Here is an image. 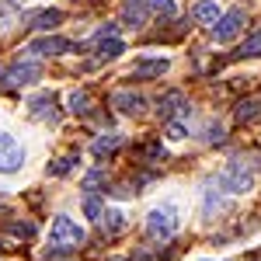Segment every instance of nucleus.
<instances>
[{"label":"nucleus","instance_id":"nucleus-10","mask_svg":"<svg viewBox=\"0 0 261 261\" xmlns=\"http://www.w3.org/2000/svg\"><path fill=\"white\" fill-rule=\"evenodd\" d=\"M94 42H98V56L101 60H115L119 53H125V45H122V39L119 35H94Z\"/></svg>","mask_w":261,"mask_h":261},{"label":"nucleus","instance_id":"nucleus-17","mask_svg":"<svg viewBox=\"0 0 261 261\" xmlns=\"http://www.w3.org/2000/svg\"><path fill=\"white\" fill-rule=\"evenodd\" d=\"M125 216H122L119 209H108V213H105V216H101V226H105V233H119L122 226H125Z\"/></svg>","mask_w":261,"mask_h":261},{"label":"nucleus","instance_id":"nucleus-5","mask_svg":"<svg viewBox=\"0 0 261 261\" xmlns=\"http://www.w3.org/2000/svg\"><path fill=\"white\" fill-rule=\"evenodd\" d=\"M73 49H77V45L70 39H60V35L28 42V53H35V56H63V53H73Z\"/></svg>","mask_w":261,"mask_h":261},{"label":"nucleus","instance_id":"nucleus-26","mask_svg":"<svg viewBox=\"0 0 261 261\" xmlns=\"http://www.w3.org/2000/svg\"><path fill=\"white\" fill-rule=\"evenodd\" d=\"M167 136H171V140H185L188 133H185V125H178V122H171V129H167Z\"/></svg>","mask_w":261,"mask_h":261},{"label":"nucleus","instance_id":"nucleus-11","mask_svg":"<svg viewBox=\"0 0 261 261\" xmlns=\"http://www.w3.org/2000/svg\"><path fill=\"white\" fill-rule=\"evenodd\" d=\"M192 18L199 21V24H216V21H220V4H216V0H199V4L192 7Z\"/></svg>","mask_w":261,"mask_h":261},{"label":"nucleus","instance_id":"nucleus-20","mask_svg":"<svg viewBox=\"0 0 261 261\" xmlns=\"http://www.w3.org/2000/svg\"><path fill=\"white\" fill-rule=\"evenodd\" d=\"M146 11H153V14H164V18H171V14H174V0H146Z\"/></svg>","mask_w":261,"mask_h":261},{"label":"nucleus","instance_id":"nucleus-13","mask_svg":"<svg viewBox=\"0 0 261 261\" xmlns=\"http://www.w3.org/2000/svg\"><path fill=\"white\" fill-rule=\"evenodd\" d=\"M181 112H185V94H181V91H171V94L161 98V115L164 119H174Z\"/></svg>","mask_w":261,"mask_h":261},{"label":"nucleus","instance_id":"nucleus-27","mask_svg":"<svg viewBox=\"0 0 261 261\" xmlns=\"http://www.w3.org/2000/svg\"><path fill=\"white\" fill-rule=\"evenodd\" d=\"M115 261H122V258H115Z\"/></svg>","mask_w":261,"mask_h":261},{"label":"nucleus","instance_id":"nucleus-28","mask_svg":"<svg viewBox=\"0 0 261 261\" xmlns=\"http://www.w3.org/2000/svg\"><path fill=\"white\" fill-rule=\"evenodd\" d=\"M258 261H261V258H258Z\"/></svg>","mask_w":261,"mask_h":261},{"label":"nucleus","instance_id":"nucleus-15","mask_svg":"<svg viewBox=\"0 0 261 261\" xmlns=\"http://www.w3.org/2000/svg\"><path fill=\"white\" fill-rule=\"evenodd\" d=\"M49 105H56L53 94H39V98L32 101V115H35V119H56V115L49 112Z\"/></svg>","mask_w":261,"mask_h":261},{"label":"nucleus","instance_id":"nucleus-16","mask_svg":"<svg viewBox=\"0 0 261 261\" xmlns=\"http://www.w3.org/2000/svg\"><path fill=\"white\" fill-rule=\"evenodd\" d=\"M119 146H122V136L119 133H108V136H101V140L94 143V153L105 157V153H112V150H119Z\"/></svg>","mask_w":261,"mask_h":261},{"label":"nucleus","instance_id":"nucleus-14","mask_svg":"<svg viewBox=\"0 0 261 261\" xmlns=\"http://www.w3.org/2000/svg\"><path fill=\"white\" fill-rule=\"evenodd\" d=\"M258 115H261V101L258 98H247V101L237 105V119H241V122H254Z\"/></svg>","mask_w":261,"mask_h":261},{"label":"nucleus","instance_id":"nucleus-8","mask_svg":"<svg viewBox=\"0 0 261 261\" xmlns=\"http://www.w3.org/2000/svg\"><path fill=\"white\" fill-rule=\"evenodd\" d=\"M112 105L119 112H125V115H140L143 108H146V98L143 94H133V91H115L112 94Z\"/></svg>","mask_w":261,"mask_h":261},{"label":"nucleus","instance_id":"nucleus-3","mask_svg":"<svg viewBox=\"0 0 261 261\" xmlns=\"http://www.w3.org/2000/svg\"><path fill=\"white\" fill-rule=\"evenodd\" d=\"M220 185L226 192H233V195H241V192H251V185H254V171L247 167V161H233L226 171L220 174Z\"/></svg>","mask_w":261,"mask_h":261},{"label":"nucleus","instance_id":"nucleus-9","mask_svg":"<svg viewBox=\"0 0 261 261\" xmlns=\"http://www.w3.org/2000/svg\"><path fill=\"white\" fill-rule=\"evenodd\" d=\"M167 66H171L167 60H140L136 66H133V77H136V81H146V77H161V73H167Z\"/></svg>","mask_w":261,"mask_h":261},{"label":"nucleus","instance_id":"nucleus-1","mask_svg":"<svg viewBox=\"0 0 261 261\" xmlns=\"http://www.w3.org/2000/svg\"><path fill=\"white\" fill-rule=\"evenodd\" d=\"M84 244V226L70 216H56L53 230H49V258L60 254V251H73Z\"/></svg>","mask_w":261,"mask_h":261},{"label":"nucleus","instance_id":"nucleus-18","mask_svg":"<svg viewBox=\"0 0 261 261\" xmlns=\"http://www.w3.org/2000/svg\"><path fill=\"white\" fill-rule=\"evenodd\" d=\"M237 56H241V60H251V56H261V28H258V32H254V35H251V39H247V42L241 45V53H237Z\"/></svg>","mask_w":261,"mask_h":261},{"label":"nucleus","instance_id":"nucleus-23","mask_svg":"<svg viewBox=\"0 0 261 261\" xmlns=\"http://www.w3.org/2000/svg\"><path fill=\"white\" fill-rule=\"evenodd\" d=\"M87 105H91V98H87L84 91H73V94H70V112L81 115V112H87Z\"/></svg>","mask_w":261,"mask_h":261},{"label":"nucleus","instance_id":"nucleus-22","mask_svg":"<svg viewBox=\"0 0 261 261\" xmlns=\"http://www.w3.org/2000/svg\"><path fill=\"white\" fill-rule=\"evenodd\" d=\"M63 14L60 11H42L39 18H35V28H53V24H60Z\"/></svg>","mask_w":261,"mask_h":261},{"label":"nucleus","instance_id":"nucleus-25","mask_svg":"<svg viewBox=\"0 0 261 261\" xmlns=\"http://www.w3.org/2000/svg\"><path fill=\"white\" fill-rule=\"evenodd\" d=\"M101 178H105L101 171H91V174L84 178V188H87V192H91V188H98V185H101Z\"/></svg>","mask_w":261,"mask_h":261},{"label":"nucleus","instance_id":"nucleus-24","mask_svg":"<svg viewBox=\"0 0 261 261\" xmlns=\"http://www.w3.org/2000/svg\"><path fill=\"white\" fill-rule=\"evenodd\" d=\"M11 230H14L18 237H35V223H14Z\"/></svg>","mask_w":261,"mask_h":261},{"label":"nucleus","instance_id":"nucleus-12","mask_svg":"<svg viewBox=\"0 0 261 261\" xmlns=\"http://www.w3.org/2000/svg\"><path fill=\"white\" fill-rule=\"evenodd\" d=\"M146 14H150L146 11V0H125V7H122V18L129 21L133 28H140L143 21H146Z\"/></svg>","mask_w":261,"mask_h":261},{"label":"nucleus","instance_id":"nucleus-19","mask_svg":"<svg viewBox=\"0 0 261 261\" xmlns=\"http://www.w3.org/2000/svg\"><path fill=\"white\" fill-rule=\"evenodd\" d=\"M73 164H77V153H66L63 161L49 164V174H53V178H63V174H70V171H73Z\"/></svg>","mask_w":261,"mask_h":261},{"label":"nucleus","instance_id":"nucleus-21","mask_svg":"<svg viewBox=\"0 0 261 261\" xmlns=\"http://www.w3.org/2000/svg\"><path fill=\"white\" fill-rule=\"evenodd\" d=\"M84 216L87 220H101V199L98 195H87L84 199Z\"/></svg>","mask_w":261,"mask_h":261},{"label":"nucleus","instance_id":"nucleus-7","mask_svg":"<svg viewBox=\"0 0 261 261\" xmlns=\"http://www.w3.org/2000/svg\"><path fill=\"white\" fill-rule=\"evenodd\" d=\"M241 28H244V11H230V14H223V18L213 24V39L216 42H230V39L241 35Z\"/></svg>","mask_w":261,"mask_h":261},{"label":"nucleus","instance_id":"nucleus-2","mask_svg":"<svg viewBox=\"0 0 261 261\" xmlns=\"http://www.w3.org/2000/svg\"><path fill=\"white\" fill-rule=\"evenodd\" d=\"M174 230H178V213H174L171 205H167V209H153V213L146 216V233H150L153 241H171Z\"/></svg>","mask_w":261,"mask_h":261},{"label":"nucleus","instance_id":"nucleus-6","mask_svg":"<svg viewBox=\"0 0 261 261\" xmlns=\"http://www.w3.org/2000/svg\"><path fill=\"white\" fill-rule=\"evenodd\" d=\"M39 77V63H14L7 70H0V84L7 87H18V84H32Z\"/></svg>","mask_w":261,"mask_h":261},{"label":"nucleus","instance_id":"nucleus-4","mask_svg":"<svg viewBox=\"0 0 261 261\" xmlns=\"http://www.w3.org/2000/svg\"><path fill=\"white\" fill-rule=\"evenodd\" d=\"M21 164H24V146H21L14 136L0 133V171H4V174H14Z\"/></svg>","mask_w":261,"mask_h":261}]
</instances>
